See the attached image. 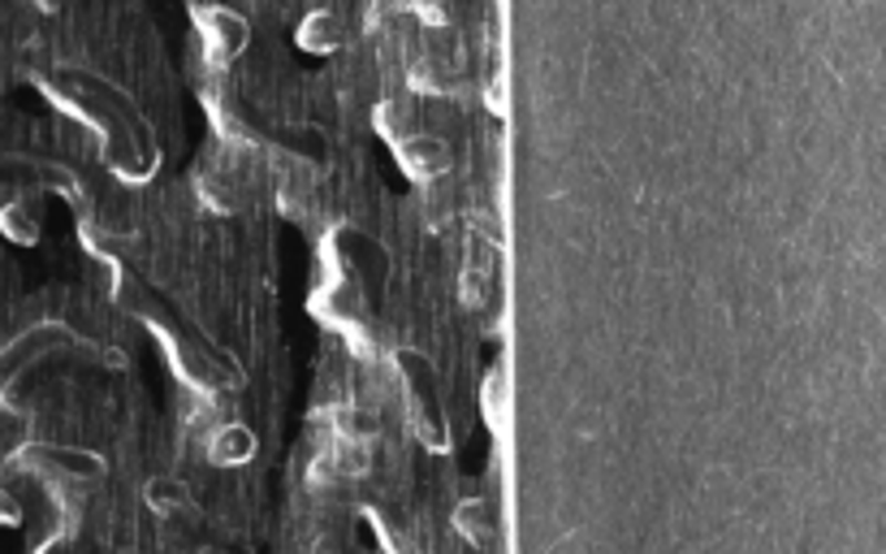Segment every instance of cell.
<instances>
[{
  "label": "cell",
  "mask_w": 886,
  "mask_h": 554,
  "mask_svg": "<svg viewBox=\"0 0 886 554\" xmlns=\"http://www.w3.org/2000/svg\"><path fill=\"white\" fill-rule=\"evenodd\" d=\"M195 22H199V40H204V52L213 65H225L234 61L243 48H247V22L229 9H195Z\"/></svg>",
  "instance_id": "6da1fadb"
},
{
  "label": "cell",
  "mask_w": 886,
  "mask_h": 554,
  "mask_svg": "<svg viewBox=\"0 0 886 554\" xmlns=\"http://www.w3.org/2000/svg\"><path fill=\"white\" fill-rule=\"evenodd\" d=\"M399 147L402 170L415 178V183H437L445 170H450V147L433 135H411V138H394Z\"/></svg>",
  "instance_id": "7a4b0ae2"
},
{
  "label": "cell",
  "mask_w": 886,
  "mask_h": 554,
  "mask_svg": "<svg viewBox=\"0 0 886 554\" xmlns=\"http://www.w3.org/2000/svg\"><path fill=\"white\" fill-rule=\"evenodd\" d=\"M311 308H316L320 321H329L333 329H351L359 321V312H363V299H359V286L351 277H329L324 290L311 299Z\"/></svg>",
  "instance_id": "3957f363"
},
{
  "label": "cell",
  "mask_w": 886,
  "mask_h": 554,
  "mask_svg": "<svg viewBox=\"0 0 886 554\" xmlns=\"http://www.w3.org/2000/svg\"><path fill=\"white\" fill-rule=\"evenodd\" d=\"M208 460L217 463V468H238V463H251V460H256V433H251L247 424L229 420V424H222V429L208 438Z\"/></svg>",
  "instance_id": "277c9868"
},
{
  "label": "cell",
  "mask_w": 886,
  "mask_h": 554,
  "mask_svg": "<svg viewBox=\"0 0 886 554\" xmlns=\"http://www.w3.org/2000/svg\"><path fill=\"white\" fill-rule=\"evenodd\" d=\"M299 48L303 52H316V57H324V52H338L342 48V22L329 13V9H311L308 18H303V27H299Z\"/></svg>",
  "instance_id": "5b68a950"
},
{
  "label": "cell",
  "mask_w": 886,
  "mask_h": 554,
  "mask_svg": "<svg viewBox=\"0 0 886 554\" xmlns=\"http://www.w3.org/2000/svg\"><path fill=\"white\" fill-rule=\"evenodd\" d=\"M454 529H459V537H467L472 546H485L488 537H493V515L481 499H467V503H459L454 507Z\"/></svg>",
  "instance_id": "8992f818"
},
{
  "label": "cell",
  "mask_w": 886,
  "mask_h": 554,
  "mask_svg": "<svg viewBox=\"0 0 886 554\" xmlns=\"http://www.w3.org/2000/svg\"><path fill=\"white\" fill-rule=\"evenodd\" d=\"M143 499H147V507L161 511V515H177V511L190 507V490H186L182 481H174V476H156V481H147Z\"/></svg>",
  "instance_id": "52a82bcc"
},
{
  "label": "cell",
  "mask_w": 886,
  "mask_h": 554,
  "mask_svg": "<svg viewBox=\"0 0 886 554\" xmlns=\"http://www.w3.org/2000/svg\"><path fill=\"white\" fill-rule=\"evenodd\" d=\"M0 230L9 234L13 243L31 247V243H40V213H35L31 204H9V208L0 213Z\"/></svg>",
  "instance_id": "ba28073f"
},
{
  "label": "cell",
  "mask_w": 886,
  "mask_h": 554,
  "mask_svg": "<svg viewBox=\"0 0 886 554\" xmlns=\"http://www.w3.org/2000/svg\"><path fill=\"white\" fill-rule=\"evenodd\" d=\"M377 433V416L363 412V408H333V438H347V442H368Z\"/></svg>",
  "instance_id": "9c48e42d"
},
{
  "label": "cell",
  "mask_w": 886,
  "mask_h": 554,
  "mask_svg": "<svg viewBox=\"0 0 886 554\" xmlns=\"http://www.w3.org/2000/svg\"><path fill=\"white\" fill-rule=\"evenodd\" d=\"M0 524H22V503L9 490H0Z\"/></svg>",
  "instance_id": "30bf717a"
},
{
  "label": "cell",
  "mask_w": 886,
  "mask_h": 554,
  "mask_svg": "<svg viewBox=\"0 0 886 554\" xmlns=\"http://www.w3.org/2000/svg\"><path fill=\"white\" fill-rule=\"evenodd\" d=\"M40 554H74V542H70V537H52Z\"/></svg>",
  "instance_id": "8fae6325"
}]
</instances>
